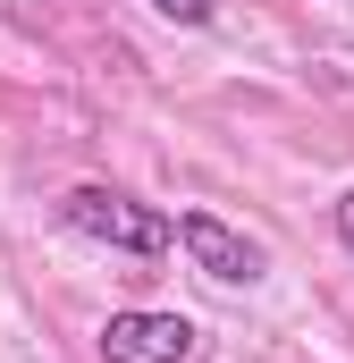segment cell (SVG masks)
Masks as SVG:
<instances>
[{
    "mask_svg": "<svg viewBox=\"0 0 354 363\" xmlns=\"http://www.w3.org/2000/svg\"><path fill=\"white\" fill-rule=\"evenodd\" d=\"M59 211H68V228H76V237L118 245V254H135V262H152V254H169V245H177L169 220H161V211H144V203H135V194H118V186H76Z\"/></svg>",
    "mask_w": 354,
    "mask_h": 363,
    "instance_id": "cell-1",
    "label": "cell"
},
{
    "mask_svg": "<svg viewBox=\"0 0 354 363\" xmlns=\"http://www.w3.org/2000/svg\"><path fill=\"white\" fill-rule=\"evenodd\" d=\"M169 237L194 254V271L219 279V287H253V279H262V245H253V237H236V228H228V220H211V211H185Z\"/></svg>",
    "mask_w": 354,
    "mask_h": 363,
    "instance_id": "cell-2",
    "label": "cell"
},
{
    "mask_svg": "<svg viewBox=\"0 0 354 363\" xmlns=\"http://www.w3.org/2000/svg\"><path fill=\"white\" fill-rule=\"evenodd\" d=\"M101 355L110 363H185L194 355V321L185 313H110Z\"/></svg>",
    "mask_w": 354,
    "mask_h": 363,
    "instance_id": "cell-3",
    "label": "cell"
},
{
    "mask_svg": "<svg viewBox=\"0 0 354 363\" xmlns=\"http://www.w3.org/2000/svg\"><path fill=\"white\" fill-rule=\"evenodd\" d=\"M161 17H177V26H211V0H152Z\"/></svg>",
    "mask_w": 354,
    "mask_h": 363,
    "instance_id": "cell-4",
    "label": "cell"
},
{
    "mask_svg": "<svg viewBox=\"0 0 354 363\" xmlns=\"http://www.w3.org/2000/svg\"><path fill=\"white\" fill-rule=\"evenodd\" d=\"M338 237H346V254H354V194H338Z\"/></svg>",
    "mask_w": 354,
    "mask_h": 363,
    "instance_id": "cell-5",
    "label": "cell"
}]
</instances>
